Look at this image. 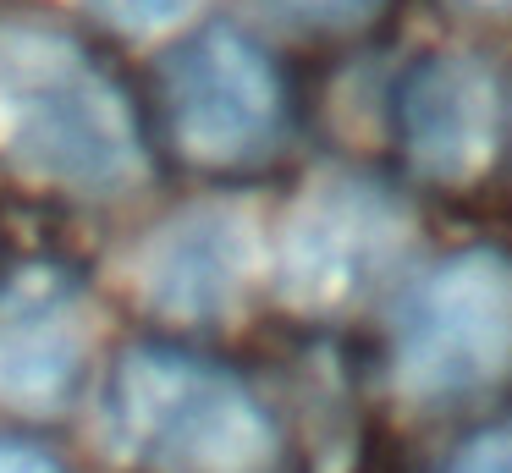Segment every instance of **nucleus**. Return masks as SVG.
Returning <instances> with one entry per match:
<instances>
[{
	"instance_id": "f03ea898",
	"label": "nucleus",
	"mask_w": 512,
	"mask_h": 473,
	"mask_svg": "<svg viewBox=\"0 0 512 473\" xmlns=\"http://www.w3.org/2000/svg\"><path fill=\"white\" fill-rule=\"evenodd\" d=\"M0 171L67 198L144 182L149 149L133 105L67 28L0 17Z\"/></svg>"
},
{
	"instance_id": "0eeeda50",
	"label": "nucleus",
	"mask_w": 512,
	"mask_h": 473,
	"mask_svg": "<svg viewBox=\"0 0 512 473\" xmlns=\"http://www.w3.org/2000/svg\"><path fill=\"white\" fill-rule=\"evenodd\" d=\"M127 275L149 314L171 325H215L265 281V242L237 204H193L138 242Z\"/></svg>"
},
{
	"instance_id": "39448f33",
	"label": "nucleus",
	"mask_w": 512,
	"mask_h": 473,
	"mask_svg": "<svg viewBox=\"0 0 512 473\" xmlns=\"http://www.w3.org/2000/svg\"><path fill=\"white\" fill-rule=\"evenodd\" d=\"M166 121L177 149L204 171L248 165L281 138V72L243 28L215 22L166 61Z\"/></svg>"
},
{
	"instance_id": "f257e3e1",
	"label": "nucleus",
	"mask_w": 512,
	"mask_h": 473,
	"mask_svg": "<svg viewBox=\"0 0 512 473\" xmlns=\"http://www.w3.org/2000/svg\"><path fill=\"white\" fill-rule=\"evenodd\" d=\"M116 473H309L292 424L243 369L177 341H133L94 385Z\"/></svg>"
},
{
	"instance_id": "f8f14e48",
	"label": "nucleus",
	"mask_w": 512,
	"mask_h": 473,
	"mask_svg": "<svg viewBox=\"0 0 512 473\" xmlns=\"http://www.w3.org/2000/svg\"><path fill=\"white\" fill-rule=\"evenodd\" d=\"M287 17L309 22V28H358V22H369L386 0H276Z\"/></svg>"
},
{
	"instance_id": "1a4fd4ad",
	"label": "nucleus",
	"mask_w": 512,
	"mask_h": 473,
	"mask_svg": "<svg viewBox=\"0 0 512 473\" xmlns=\"http://www.w3.org/2000/svg\"><path fill=\"white\" fill-rule=\"evenodd\" d=\"M435 473H512V413L485 418L474 435H463Z\"/></svg>"
},
{
	"instance_id": "9d476101",
	"label": "nucleus",
	"mask_w": 512,
	"mask_h": 473,
	"mask_svg": "<svg viewBox=\"0 0 512 473\" xmlns=\"http://www.w3.org/2000/svg\"><path fill=\"white\" fill-rule=\"evenodd\" d=\"M83 6L116 33H160V28H177L182 17H193L199 0H83Z\"/></svg>"
},
{
	"instance_id": "6e6552de",
	"label": "nucleus",
	"mask_w": 512,
	"mask_h": 473,
	"mask_svg": "<svg viewBox=\"0 0 512 473\" xmlns=\"http://www.w3.org/2000/svg\"><path fill=\"white\" fill-rule=\"evenodd\" d=\"M397 138L424 182H479L501 143L496 77L474 55H424L397 88Z\"/></svg>"
},
{
	"instance_id": "ddd939ff",
	"label": "nucleus",
	"mask_w": 512,
	"mask_h": 473,
	"mask_svg": "<svg viewBox=\"0 0 512 473\" xmlns=\"http://www.w3.org/2000/svg\"><path fill=\"white\" fill-rule=\"evenodd\" d=\"M468 6H490V11H512V0H468Z\"/></svg>"
},
{
	"instance_id": "9b49d317",
	"label": "nucleus",
	"mask_w": 512,
	"mask_h": 473,
	"mask_svg": "<svg viewBox=\"0 0 512 473\" xmlns=\"http://www.w3.org/2000/svg\"><path fill=\"white\" fill-rule=\"evenodd\" d=\"M0 473H78L56 446L34 435V429H6L0 424Z\"/></svg>"
},
{
	"instance_id": "423d86ee",
	"label": "nucleus",
	"mask_w": 512,
	"mask_h": 473,
	"mask_svg": "<svg viewBox=\"0 0 512 473\" xmlns=\"http://www.w3.org/2000/svg\"><path fill=\"white\" fill-rule=\"evenodd\" d=\"M89 391V297L67 264L0 275V424L34 429Z\"/></svg>"
},
{
	"instance_id": "7ed1b4c3",
	"label": "nucleus",
	"mask_w": 512,
	"mask_h": 473,
	"mask_svg": "<svg viewBox=\"0 0 512 473\" xmlns=\"http://www.w3.org/2000/svg\"><path fill=\"white\" fill-rule=\"evenodd\" d=\"M386 380L413 413H463L512 385V253L463 248L408 286Z\"/></svg>"
},
{
	"instance_id": "20e7f679",
	"label": "nucleus",
	"mask_w": 512,
	"mask_h": 473,
	"mask_svg": "<svg viewBox=\"0 0 512 473\" xmlns=\"http://www.w3.org/2000/svg\"><path fill=\"white\" fill-rule=\"evenodd\" d=\"M402 242H408V209L386 187L336 176L292 204L270 275L298 314L336 319L386 286Z\"/></svg>"
}]
</instances>
